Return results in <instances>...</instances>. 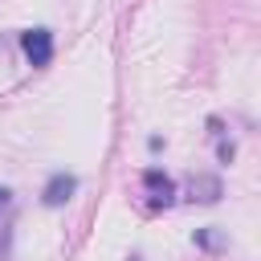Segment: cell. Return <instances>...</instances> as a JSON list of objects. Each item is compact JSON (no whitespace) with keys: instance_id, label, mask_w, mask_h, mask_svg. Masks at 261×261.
Returning <instances> with one entry per match:
<instances>
[{"instance_id":"cell-1","label":"cell","mask_w":261,"mask_h":261,"mask_svg":"<svg viewBox=\"0 0 261 261\" xmlns=\"http://www.w3.org/2000/svg\"><path fill=\"white\" fill-rule=\"evenodd\" d=\"M20 49H24V57H29V65H49L53 61V33L49 29H24L20 33Z\"/></svg>"},{"instance_id":"cell-2","label":"cell","mask_w":261,"mask_h":261,"mask_svg":"<svg viewBox=\"0 0 261 261\" xmlns=\"http://www.w3.org/2000/svg\"><path fill=\"white\" fill-rule=\"evenodd\" d=\"M188 196L196 200V204H216L220 196H224V184H220V175H192L188 179Z\"/></svg>"},{"instance_id":"cell-3","label":"cell","mask_w":261,"mask_h":261,"mask_svg":"<svg viewBox=\"0 0 261 261\" xmlns=\"http://www.w3.org/2000/svg\"><path fill=\"white\" fill-rule=\"evenodd\" d=\"M73 192H77V179H73V175H65V171H57V175H53V179L45 184L41 200H45L49 208H61V204H65V200H69Z\"/></svg>"},{"instance_id":"cell-4","label":"cell","mask_w":261,"mask_h":261,"mask_svg":"<svg viewBox=\"0 0 261 261\" xmlns=\"http://www.w3.org/2000/svg\"><path fill=\"white\" fill-rule=\"evenodd\" d=\"M143 188H147V192H151V200H155V204H163V208H167V204H171V196H175L171 179H167L163 171H155V167H151V171H143Z\"/></svg>"},{"instance_id":"cell-5","label":"cell","mask_w":261,"mask_h":261,"mask_svg":"<svg viewBox=\"0 0 261 261\" xmlns=\"http://www.w3.org/2000/svg\"><path fill=\"white\" fill-rule=\"evenodd\" d=\"M196 245H200V249H224V232H216V228H196Z\"/></svg>"},{"instance_id":"cell-6","label":"cell","mask_w":261,"mask_h":261,"mask_svg":"<svg viewBox=\"0 0 261 261\" xmlns=\"http://www.w3.org/2000/svg\"><path fill=\"white\" fill-rule=\"evenodd\" d=\"M4 204H8V192H4V188H0V208H4Z\"/></svg>"}]
</instances>
